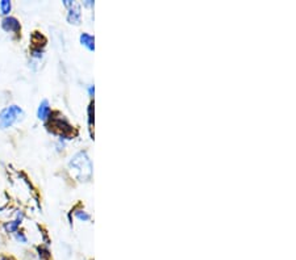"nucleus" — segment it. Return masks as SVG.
Returning <instances> with one entry per match:
<instances>
[{"label": "nucleus", "instance_id": "obj_12", "mask_svg": "<svg viewBox=\"0 0 296 260\" xmlns=\"http://www.w3.org/2000/svg\"><path fill=\"white\" fill-rule=\"evenodd\" d=\"M93 92H95L93 86H90V88H88V93H90V96H93Z\"/></svg>", "mask_w": 296, "mask_h": 260}, {"label": "nucleus", "instance_id": "obj_10", "mask_svg": "<svg viewBox=\"0 0 296 260\" xmlns=\"http://www.w3.org/2000/svg\"><path fill=\"white\" fill-rule=\"evenodd\" d=\"M19 225H20V222H19V221H14V222H10V224L6 225V229H7V231L12 233V231H16V229Z\"/></svg>", "mask_w": 296, "mask_h": 260}, {"label": "nucleus", "instance_id": "obj_3", "mask_svg": "<svg viewBox=\"0 0 296 260\" xmlns=\"http://www.w3.org/2000/svg\"><path fill=\"white\" fill-rule=\"evenodd\" d=\"M50 128L53 129L54 133H60L61 135H67L73 132V126L67 122L66 119L64 117H57V119H53L52 124H50Z\"/></svg>", "mask_w": 296, "mask_h": 260}, {"label": "nucleus", "instance_id": "obj_14", "mask_svg": "<svg viewBox=\"0 0 296 260\" xmlns=\"http://www.w3.org/2000/svg\"><path fill=\"white\" fill-rule=\"evenodd\" d=\"M0 260H10V259H8V257H4V256H2V257H0Z\"/></svg>", "mask_w": 296, "mask_h": 260}, {"label": "nucleus", "instance_id": "obj_9", "mask_svg": "<svg viewBox=\"0 0 296 260\" xmlns=\"http://www.w3.org/2000/svg\"><path fill=\"white\" fill-rule=\"evenodd\" d=\"M75 216H77V217L79 218V220H82V221H88V220H90V214L86 213L84 211L75 212Z\"/></svg>", "mask_w": 296, "mask_h": 260}, {"label": "nucleus", "instance_id": "obj_8", "mask_svg": "<svg viewBox=\"0 0 296 260\" xmlns=\"http://www.w3.org/2000/svg\"><path fill=\"white\" fill-rule=\"evenodd\" d=\"M11 8H12V4L8 0H3L0 2V10H2V14L8 15L11 12Z\"/></svg>", "mask_w": 296, "mask_h": 260}, {"label": "nucleus", "instance_id": "obj_2", "mask_svg": "<svg viewBox=\"0 0 296 260\" xmlns=\"http://www.w3.org/2000/svg\"><path fill=\"white\" fill-rule=\"evenodd\" d=\"M24 116L23 109L17 106H11L0 112V129H7L14 125Z\"/></svg>", "mask_w": 296, "mask_h": 260}, {"label": "nucleus", "instance_id": "obj_11", "mask_svg": "<svg viewBox=\"0 0 296 260\" xmlns=\"http://www.w3.org/2000/svg\"><path fill=\"white\" fill-rule=\"evenodd\" d=\"M16 238H17V240H21L23 243H25V242H27V238H25V235H24L23 233H17Z\"/></svg>", "mask_w": 296, "mask_h": 260}, {"label": "nucleus", "instance_id": "obj_1", "mask_svg": "<svg viewBox=\"0 0 296 260\" xmlns=\"http://www.w3.org/2000/svg\"><path fill=\"white\" fill-rule=\"evenodd\" d=\"M69 166L74 176L79 179L80 181H87L92 175V163L86 151H80L74 155Z\"/></svg>", "mask_w": 296, "mask_h": 260}, {"label": "nucleus", "instance_id": "obj_5", "mask_svg": "<svg viewBox=\"0 0 296 260\" xmlns=\"http://www.w3.org/2000/svg\"><path fill=\"white\" fill-rule=\"evenodd\" d=\"M67 21L70 24L80 23V6L74 2L73 6L69 7V14H67Z\"/></svg>", "mask_w": 296, "mask_h": 260}, {"label": "nucleus", "instance_id": "obj_13", "mask_svg": "<svg viewBox=\"0 0 296 260\" xmlns=\"http://www.w3.org/2000/svg\"><path fill=\"white\" fill-rule=\"evenodd\" d=\"M84 4H86V6H93V2H91V0H87Z\"/></svg>", "mask_w": 296, "mask_h": 260}, {"label": "nucleus", "instance_id": "obj_4", "mask_svg": "<svg viewBox=\"0 0 296 260\" xmlns=\"http://www.w3.org/2000/svg\"><path fill=\"white\" fill-rule=\"evenodd\" d=\"M2 27H3L4 30H7V32H14V33L20 32V23H19L17 19H15V17H6L3 20V23H2Z\"/></svg>", "mask_w": 296, "mask_h": 260}, {"label": "nucleus", "instance_id": "obj_7", "mask_svg": "<svg viewBox=\"0 0 296 260\" xmlns=\"http://www.w3.org/2000/svg\"><path fill=\"white\" fill-rule=\"evenodd\" d=\"M80 43L86 46L90 51H93V49H95V38L88 33L80 34Z\"/></svg>", "mask_w": 296, "mask_h": 260}, {"label": "nucleus", "instance_id": "obj_6", "mask_svg": "<svg viewBox=\"0 0 296 260\" xmlns=\"http://www.w3.org/2000/svg\"><path fill=\"white\" fill-rule=\"evenodd\" d=\"M37 116H38V119L42 120V121H46L49 119L50 116V107L47 100H43L42 102L38 107V112H37Z\"/></svg>", "mask_w": 296, "mask_h": 260}]
</instances>
